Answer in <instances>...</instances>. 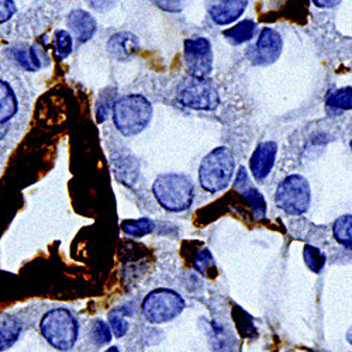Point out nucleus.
<instances>
[{
	"instance_id": "obj_1",
	"label": "nucleus",
	"mask_w": 352,
	"mask_h": 352,
	"mask_svg": "<svg viewBox=\"0 0 352 352\" xmlns=\"http://www.w3.org/2000/svg\"><path fill=\"white\" fill-rule=\"evenodd\" d=\"M154 109L151 102L142 95L130 94L116 100L111 119L116 130L123 137L141 134L153 120Z\"/></svg>"
},
{
	"instance_id": "obj_2",
	"label": "nucleus",
	"mask_w": 352,
	"mask_h": 352,
	"mask_svg": "<svg viewBox=\"0 0 352 352\" xmlns=\"http://www.w3.org/2000/svg\"><path fill=\"white\" fill-rule=\"evenodd\" d=\"M153 193L160 206L168 212L188 210L195 199V186L189 176L182 173H161L153 185Z\"/></svg>"
},
{
	"instance_id": "obj_3",
	"label": "nucleus",
	"mask_w": 352,
	"mask_h": 352,
	"mask_svg": "<svg viewBox=\"0 0 352 352\" xmlns=\"http://www.w3.org/2000/svg\"><path fill=\"white\" fill-rule=\"evenodd\" d=\"M236 160L228 146H217L204 157L199 166V184L209 193L224 190L234 176Z\"/></svg>"
},
{
	"instance_id": "obj_4",
	"label": "nucleus",
	"mask_w": 352,
	"mask_h": 352,
	"mask_svg": "<svg viewBox=\"0 0 352 352\" xmlns=\"http://www.w3.org/2000/svg\"><path fill=\"white\" fill-rule=\"evenodd\" d=\"M40 331L50 345L60 351L74 348L79 334L76 317L65 307H56L47 311L40 321Z\"/></svg>"
},
{
	"instance_id": "obj_5",
	"label": "nucleus",
	"mask_w": 352,
	"mask_h": 352,
	"mask_svg": "<svg viewBox=\"0 0 352 352\" xmlns=\"http://www.w3.org/2000/svg\"><path fill=\"white\" fill-rule=\"evenodd\" d=\"M185 300L179 293L172 289H155L150 292L142 300L141 313L146 321L153 324H164V322L172 321L185 310Z\"/></svg>"
},
{
	"instance_id": "obj_6",
	"label": "nucleus",
	"mask_w": 352,
	"mask_h": 352,
	"mask_svg": "<svg viewBox=\"0 0 352 352\" xmlns=\"http://www.w3.org/2000/svg\"><path fill=\"white\" fill-rule=\"evenodd\" d=\"M311 189L302 175H289L279 184L275 193L276 206L290 216H299L309 210Z\"/></svg>"
},
{
	"instance_id": "obj_7",
	"label": "nucleus",
	"mask_w": 352,
	"mask_h": 352,
	"mask_svg": "<svg viewBox=\"0 0 352 352\" xmlns=\"http://www.w3.org/2000/svg\"><path fill=\"white\" fill-rule=\"evenodd\" d=\"M178 102L188 109L210 111L217 109L220 98L217 87L210 78L189 76L179 86Z\"/></svg>"
},
{
	"instance_id": "obj_8",
	"label": "nucleus",
	"mask_w": 352,
	"mask_h": 352,
	"mask_svg": "<svg viewBox=\"0 0 352 352\" xmlns=\"http://www.w3.org/2000/svg\"><path fill=\"white\" fill-rule=\"evenodd\" d=\"M184 58L189 76L209 78L213 71V48L208 38H188L184 45Z\"/></svg>"
},
{
	"instance_id": "obj_9",
	"label": "nucleus",
	"mask_w": 352,
	"mask_h": 352,
	"mask_svg": "<svg viewBox=\"0 0 352 352\" xmlns=\"http://www.w3.org/2000/svg\"><path fill=\"white\" fill-rule=\"evenodd\" d=\"M23 110L21 95L12 80L0 78V126L12 127Z\"/></svg>"
},
{
	"instance_id": "obj_10",
	"label": "nucleus",
	"mask_w": 352,
	"mask_h": 352,
	"mask_svg": "<svg viewBox=\"0 0 352 352\" xmlns=\"http://www.w3.org/2000/svg\"><path fill=\"white\" fill-rule=\"evenodd\" d=\"M283 51V40L274 28H262L254 50V60L259 65L275 64Z\"/></svg>"
},
{
	"instance_id": "obj_11",
	"label": "nucleus",
	"mask_w": 352,
	"mask_h": 352,
	"mask_svg": "<svg viewBox=\"0 0 352 352\" xmlns=\"http://www.w3.org/2000/svg\"><path fill=\"white\" fill-rule=\"evenodd\" d=\"M250 0H206V10L213 23L230 25L245 12Z\"/></svg>"
},
{
	"instance_id": "obj_12",
	"label": "nucleus",
	"mask_w": 352,
	"mask_h": 352,
	"mask_svg": "<svg viewBox=\"0 0 352 352\" xmlns=\"http://www.w3.org/2000/svg\"><path fill=\"white\" fill-rule=\"evenodd\" d=\"M278 154V145L275 141H263L256 145L250 160V170L254 179L261 182L268 178L272 172Z\"/></svg>"
},
{
	"instance_id": "obj_13",
	"label": "nucleus",
	"mask_w": 352,
	"mask_h": 352,
	"mask_svg": "<svg viewBox=\"0 0 352 352\" xmlns=\"http://www.w3.org/2000/svg\"><path fill=\"white\" fill-rule=\"evenodd\" d=\"M67 25L76 38L78 45L91 41L98 32L96 19L82 9H74L67 17Z\"/></svg>"
},
{
	"instance_id": "obj_14",
	"label": "nucleus",
	"mask_w": 352,
	"mask_h": 352,
	"mask_svg": "<svg viewBox=\"0 0 352 352\" xmlns=\"http://www.w3.org/2000/svg\"><path fill=\"white\" fill-rule=\"evenodd\" d=\"M140 48V41L135 34L130 32H120L113 34L107 41V52L113 60L124 63L131 60Z\"/></svg>"
},
{
	"instance_id": "obj_15",
	"label": "nucleus",
	"mask_w": 352,
	"mask_h": 352,
	"mask_svg": "<svg viewBox=\"0 0 352 352\" xmlns=\"http://www.w3.org/2000/svg\"><path fill=\"white\" fill-rule=\"evenodd\" d=\"M111 168L116 179L126 186H133L138 179V162L137 160L126 151L111 154Z\"/></svg>"
},
{
	"instance_id": "obj_16",
	"label": "nucleus",
	"mask_w": 352,
	"mask_h": 352,
	"mask_svg": "<svg viewBox=\"0 0 352 352\" xmlns=\"http://www.w3.org/2000/svg\"><path fill=\"white\" fill-rule=\"evenodd\" d=\"M236 188H239V190L243 193V196L248 201V204L251 206V210H252L254 219L259 220V219L265 217V214H267L265 199H263L262 193L255 186L251 185L244 168L240 169V173L237 176V181H236Z\"/></svg>"
},
{
	"instance_id": "obj_17",
	"label": "nucleus",
	"mask_w": 352,
	"mask_h": 352,
	"mask_svg": "<svg viewBox=\"0 0 352 352\" xmlns=\"http://www.w3.org/2000/svg\"><path fill=\"white\" fill-rule=\"evenodd\" d=\"M10 55L16 64L25 72H38L43 68V61L33 45H16L10 50Z\"/></svg>"
},
{
	"instance_id": "obj_18",
	"label": "nucleus",
	"mask_w": 352,
	"mask_h": 352,
	"mask_svg": "<svg viewBox=\"0 0 352 352\" xmlns=\"http://www.w3.org/2000/svg\"><path fill=\"white\" fill-rule=\"evenodd\" d=\"M21 334V324L9 313H0V352L16 344Z\"/></svg>"
},
{
	"instance_id": "obj_19",
	"label": "nucleus",
	"mask_w": 352,
	"mask_h": 352,
	"mask_svg": "<svg viewBox=\"0 0 352 352\" xmlns=\"http://www.w3.org/2000/svg\"><path fill=\"white\" fill-rule=\"evenodd\" d=\"M256 33V24L252 20H243L236 25L228 27L223 32L224 38L232 45H241L252 40Z\"/></svg>"
},
{
	"instance_id": "obj_20",
	"label": "nucleus",
	"mask_w": 352,
	"mask_h": 352,
	"mask_svg": "<svg viewBox=\"0 0 352 352\" xmlns=\"http://www.w3.org/2000/svg\"><path fill=\"white\" fill-rule=\"evenodd\" d=\"M116 100H117L116 87L109 86V87H104L103 91H100L99 98L96 100V120H98V123L106 122V119L113 110Z\"/></svg>"
},
{
	"instance_id": "obj_21",
	"label": "nucleus",
	"mask_w": 352,
	"mask_h": 352,
	"mask_svg": "<svg viewBox=\"0 0 352 352\" xmlns=\"http://www.w3.org/2000/svg\"><path fill=\"white\" fill-rule=\"evenodd\" d=\"M326 104L334 111L352 110V86L340 87V89L331 92L326 99Z\"/></svg>"
},
{
	"instance_id": "obj_22",
	"label": "nucleus",
	"mask_w": 352,
	"mask_h": 352,
	"mask_svg": "<svg viewBox=\"0 0 352 352\" xmlns=\"http://www.w3.org/2000/svg\"><path fill=\"white\" fill-rule=\"evenodd\" d=\"M333 234L337 243L352 250V214L338 217L333 226Z\"/></svg>"
},
{
	"instance_id": "obj_23",
	"label": "nucleus",
	"mask_w": 352,
	"mask_h": 352,
	"mask_svg": "<svg viewBox=\"0 0 352 352\" xmlns=\"http://www.w3.org/2000/svg\"><path fill=\"white\" fill-rule=\"evenodd\" d=\"M122 230L131 237L141 239L148 236V234H151L155 230V223L148 217H142L137 220H124L122 223Z\"/></svg>"
},
{
	"instance_id": "obj_24",
	"label": "nucleus",
	"mask_w": 352,
	"mask_h": 352,
	"mask_svg": "<svg viewBox=\"0 0 352 352\" xmlns=\"http://www.w3.org/2000/svg\"><path fill=\"white\" fill-rule=\"evenodd\" d=\"M232 317L234 321H236L237 326V331L240 333V336L243 338H248V340H255L258 337V331L256 327L254 326L252 318L248 316L247 311H244L241 307L236 306L232 309Z\"/></svg>"
},
{
	"instance_id": "obj_25",
	"label": "nucleus",
	"mask_w": 352,
	"mask_h": 352,
	"mask_svg": "<svg viewBox=\"0 0 352 352\" xmlns=\"http://www.w3.org/2000/svg\"><path fill=\"white\" fill-rule=\"evenodd\" d=\"M130 314H131V310H129V307H117L109 314L110 330L114 334V337L122 338L129 333L130 326L126 317Z\"/></svg>"
},
{
	"instance_id": "obj_26",
	"label": "nucleus",
	"mask_w": 352,
	"mask_h": 352,
	"mask_svg": "<svg viewBox=\"0 0 352 352\" xmlns=\"http://www.w3.org/2000/svg\"><path fill=\"white\" fill-rule=\"evenodd\" d=\"M303 259L306 267L314 274H320L327 262L326 254L313 245H306L303 248Z\"/></svg>"
},
{
	"instance_id": "obj_27",
	"label": "nucleus",
	"mask_w": 352,
	"mask_h": 352,
	"mask_svg": "<svg viewBox=\"0 0 352 352\" xmlns=\"http://www.w3.org/2000/svg\"><path fill=\"white\" fill-rule=\"evenodd\" d=\"M54 50L55 55L61 60L68 58L74 51L72 34L67 30H56L54 34Z\"/></svg>"
},
{
	"instance_id": "obj_28",
	"label": "nucleus",
	"mask_w": 352,
	"mask_h": 352,
	"mask_svg": "<svg viewBox=\"0 0 352 352\" xmlns=\"http://www.w3.org/2000/svg\"><path fill=\"white\" fill-rule=\"evenodd\" d=\"M91 337L96 345H104V344H109L111 340V330L104 321L98 318L92 322Z\"/></svg>"
},
{
	"instance_id": "obj_29",
	"label": "nucleus",
	"mask_w": 352,
	"mask_h": 352,
	"mask_svg": "<svg viewBox=\"0 0 352 352\" xmlns=\"http://www.w3.org/2000/svg\"><path fill=\"white\" fill-rule=\"evenodd\" d=\"M148 2L166 13H181L189 5V0H148Z\"/></svg>"
},
{
	"instance_id": "obj_30",
	"label": "nucleus",
	"mask_w": 352,
	"mask_h": 352,
	"mask_svg": "<svg viewBox=\"0 0 352 352\" xmlns=\"http://www.w3.org/2000/svg\"><path fill=\"white\" fill-rule=\"evenodd\" d=\"M195 268L201 272V274H208L210 270L214 268V258L212 255V252L209 250H200L199 254L196 255L195 258V262H193Z\"/></svg>"
},
{
	"instance_id": "obj_31",
	"label": "nucleus",
	"mask_w": 352,
	"mask_h": 352,
	"mask_svg": "<svg viewBox=\"0 0 352 352\" xmlns=\"http://www.w3.org/2000/svg\"><path fill=\"white\" fill-rule=\"evenodd\" d=\"M17 13L14 0H0V25L10 21Z\"/></svg>"
},
{
	"instance_id": "obj_32",
	"label": "nucleus",
	"mask_w": 352,
	"mask_h": 352,
	"mask_svg": "<svg viewBox=\"0 0 352 352\" xmlns=\"http://www.w3.org/2000/svg\"><path fill=\"white\" fill-rule=\"evenodd\" d=\"M85 3L98 13H107L116 8L119 0H85Z\"/></svg>"
},
{
	"instance_id": "obj_33",
	"label": "nucleus",
	"mask_w": 352,
	"mask_h": 352,
	"mask_svg": "<svg viewBox=\"0 0 352 352\" xmlns=\"http://www.w3.org/2000/svg\"><path fill=\"white\" fill-rule=\"evenodd\" d=\"M311 2L321 9H333L341 3V0H311Z\"/></svg>"
},
{
	"instance_id": "obj_34",
	"label": "nucleus",
	"mask_w": 352,
	"mask_h": 352,
	"mask_svg": "<svg viewBox=\"0 0 352 352\" xmlns=\"http://www.w3.org/2000/svg\"><path fill=\"white\" fill-rule=\"evenodd\" d=\"M10 133H12L10 127H2V126H0V142L5 141L10 135Z\"/></svg>"
},
{
	"instance_id": "obj_35",
	"label": "nucleus",
	"mask_w": 352,
	"mask_h": 352,
	"mask_svg": "<svg viewBox=\"0 0 352 352\" xmlns=\"http://www.w3.org/2000/svg\"><path fill=\"white\" fill-rule=\"evenodd\" d=\"M346 341L352 345V326L349 327V330L346 331Z\"/></svg>"
},
{
	"instance_id": "obj_36",
	"label": "nucleus",
	"mask_w": 352,
	"mask_h": 352,
	"mask_svg": "<svg viewBox=\"0 0 352 352\" xmlns=\"http://www.w3.org/2000/svg\"><path fill=\"white\" fill-rule=\"evenodd\" d=\"M106 352H120V351H119V348H117V346H111Z\"/></svg>"
},
{
	"instance_id": "obj_37",
	"label": "nucleus",
	"mask_w": 352,
	"mask_h": 352,
	"mask_svg": "<svg viewBox=\"0 0 352 352\" xmlns=\"http://www.w3.org/2000/svg\"><path fill=\"white\" fill-rule=\"evenodd\" d=\"M349 146H351V151H352V140H351V142H349Z\"/></svg>"
}]
</instances>
